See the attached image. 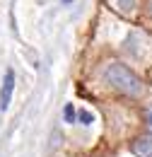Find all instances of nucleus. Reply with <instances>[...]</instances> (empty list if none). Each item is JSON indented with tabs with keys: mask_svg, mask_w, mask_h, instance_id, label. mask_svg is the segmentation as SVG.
Returning <instances> with one entry per match:
<instances>
[{
	"mask_svg": "<svg viewBox=\"0 0 152 157\" xmlns=\"http://www.w3.org/2000/svg\"><path fill=\"white\" fill-rule=\"evenodd\" d=\"M75 121L85 123V126H89V123L94 121V114H92V111H87V109H80V111L75 114Z\"/></svg>",
	"mask_w": 152,
	"mask_h": 157,
	"instance_id": "nucleus-4",
	"label": "nucleus"
},
{
	"mask_svg": "<svg viewBox=\"0 0 152 157\" xmlns=\"http://www.w3.org/2000/svg\"><path fill=\"white\" fill-rule=\"evenodd\" d=\"M147 7H150V15H152V0H147Z\"/></svg>",
	"mask_w": 152,
	"mask_h": 157,
	"instance_id": "nucleus-8",
	"label": "nucleus"
},
{
	"mask_svg": "<svg viewBox=\"0 0 152 157\" xmlns=\"http://www.w3.org/2000/svg\"><path fill=\"white\" fill-rule=\"evenodd\" d=\"M75 106L73 104H65V109H63V118H65V123H75Z\"/></svg>",
	"mask_w": 152,
	"mask_h": 157,
	"instance_id": "nucleus-5",
	"label": "nucleus"
},
{
	"mask_svg": "<svg viewBox=\"0 0 152 157\" xmlns=\"http://www.w3.org/2000/svg\"><path fill=\"white\" fill-rule=\"evenodd\" d=\"M104 78L121 94H128V97H140L142 94V82L138 80V75L131 68H126L121 63H109L106 70H104Z\"/></svg>",
	"mask_w": 152,
	"mask_h": 157,
	"instance_id": "nucleus-1",
	"label": "nucleus"
},
{
	"mask_svg": "<svg viewBox=\"0 0 152 157\" xmlns=\"http://www.w3.org/2000/svg\"><path fill=\"white\" fill-rule=\"evenodd\" d=\"M116 2H118V7H121L123 12H131L135 7V0H116Z\"/></svg>",
	"mask_w": 152,
	"mask_h": 157,
	"instance_id": "nucleus-6",
	"label": "nucleus"
},
{
	"mask_svg": "<svg viewBox=\"0 0 152 157\" xmlns=\"http://www.w3.org/2000/svg\"><path fill=\"white\" fill-rule=\"evenodd\" d=\"M65 2H73V0H65Z\"/></svg>",
	"mask_w": 152,
	"mask_h": 157,
	"instance_id": "nucleus-9",
	"label": "nucleus"
},
{
	"mask_svg": "<svg viewBox=\"0 0 152 157\" xmlns=\"http://www.w3.org/2000/svg\"><path fill=\"white\" fill-rule=\"evenodd\" d=\"M131 152L135 157H152V138L150 136L135 138L133 143H131Z\"/></svg>",
	"mask_w": 152,
	"mask_h": 157,
	"instance_id": "nucleus-3",
	"label": "nucleus"
},
{
	"mask_svg": "<svg viewBox=\"0 0 152 157\" xmlns=\"http://www.w3.org/2000/svg\"><path fill=\"white\" fill-rule=\"evenodd\" d=\"M12 92H15V70L7 68L5 70V78H2V87H0V111H7L10 109Z\"/></svg>",
	"mask_w": 152,
	"mask_h": 157,
	"instance_id": "nucleus-2",
	"label": "nucleus"
},
{
	"mask_svg": "<svg viewBox=\"0 0 152 157\" xmlns=\"http://www.w3.org/2000/svg\"><path fill=\"white\" fill-rule=\"evenodd\" d=\"M145 123H147V128L152 131V106H147V111H145Z\"/></svg>",
	"mask_w": 152,
	"mask_h": 157,
	"instance_id": "nucleus-7",
	"label": "nucleus"
}]
</instances>
